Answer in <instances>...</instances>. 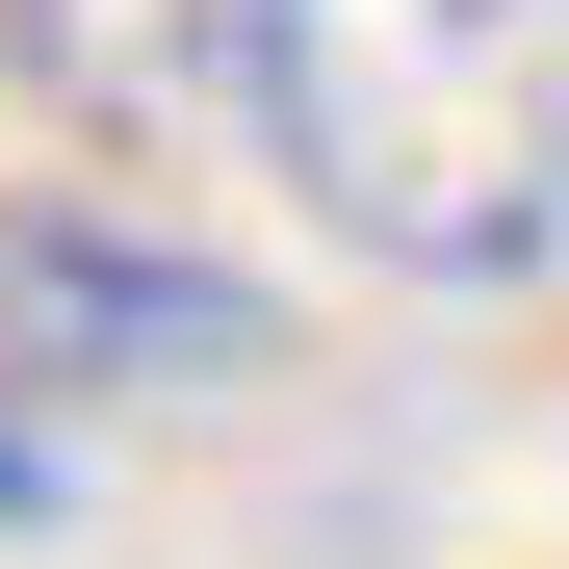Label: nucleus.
<instances>
[{"instance_id":"1","label":"nucleus","mask_w":569,"mask_h":569,"mask_svg":"<svg viewBox=\"0 0 569 569\" xmlns=\"http://www.w3.org/2000/svg\"><path fill=\"white\" fill-rule=\"evenodd\" d=\"M284 181L415 259V284H518L569 233V0H233Z\"/></svg>"},{"instance_id":"2","label":"nucleus","mask_w":569,"mask_h":569,"mask_svg":"<svg viewBox=\"0 0 569 569\" xmlns=\"http://www.w3.org/2000/svg\"><path fill=\"white\" fill-rule=\"evenodd\" d=\"M259 362V284H208L130 208H0V415H104V389H208Z\"/></svg>"},{"instance_id":"3","label":"nucleus","mask_w":569,"mask_h":569,"mask_svg":"<svg viewBox=\"0 0 569 569\" xmlns=\"http://www.w3.org/2000/svg\"><path fill=\"white\" fill-rule=\"evenodd\" d=\"M78 492V466H52V415H0V518H52Z\"/></svg>"}]
</instances>
